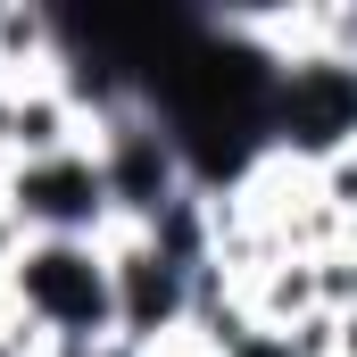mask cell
Segmentation results:
<instances>
[{"label":"cell","instance_id":"obj_4","mask_svg":"<svg viewBox=\"0 0 357 357\" xmlns=\"http://www.w3.org/2000/svg\"><path fill=\"white\" fill-rule=\"evenodd\" d=\"M0 208L17 216V233H25V241H42V233H50V241H100V233L116 225L91 142H84V150H67V158L0 167Z\"/></svg>","mask_w":357,"mask_h":357},{"label":"cell","instance_id":"obj_7","mask_svg":"<svg viewBox=\"0 0 357 357\" xmlns=\"http://www.w3.org/2000/svg\"><path fill=\"white\" fill-rule=\"evenodd\" d=\"M150 357H216V349H199L191 333H175V341H158V349H150Z\"/></svg>","mask_w":357,"mask_h":357},{"label":"cell","instance_id":"obj_3","mask_svg":"<svg viewBox=\"0 0 357 357\" xmlns=\"http://www.w3.org/2000/svg\"><path fill=\"white\" fill-rule=\"evenodd\" d=\"M349 142H357V67H341L333 50L282 59V75H274V158L324 167Z\"/></svg>","mask_w":357,"mask_h":357},{"label":"cell","instance_id":"obj_6","mask_svg":"<svg viewBox=\"0 0 357 357\" xmlns=\"http://www.w3.org/2000/svg\"><path fill=\"white\" fill-rule=\"evenodd\" d=\"M50 357H150V349H133V341H100V349H50Z\"/></svg>","mask_w":357,"mask_h":357},{"label":"cell","instance_id":"obj_1","mask_svg":"<svg viewBox=\"0 0 357 357\" xmlns=\"http://www.w3.org/2000/svg\"><path fill=\"white\" fill-rule=\"evenodd\" d=\"M0 299L50 341V349H100V341H125L116 333V282H108V250L100 241H25L8 258Z\"/></svg>","mask_w":357,"mask_h":357},{"label":"cell","instance_id":"obj_2","mask_svg":"<svg viewBox=\"0 0 357 357\" xmlns=\"http://www.w3.org/2000/svg\"><path fill=\"white\" fill-rule=\"evenodd\" d=\"M91 158H100V183H108L116 225H158L183 191H191L183 150L167 142V125H158L142 100H125V108H108V116L91 125Z\"/></svg>","mask_w":357,"mask_h":357},{"label":"cell","instance_id":"obj_5","mask_svg":"<svg viewBox=\"0 0 357 357\" xmlns=\"http://www.w3.org/2000/svg\"><path fill=\"white\" fill-rule=\"evenodd\" d=\"M225 357H291V341H282V333H266V324H258V333H250L241 349H225Z\"/></svg>","mask_w":357,"mask_h":357},{"label":"cell","instance_id":"obj_8","mask_svg":"<svg viewBox=\"0 0 357 357\" xmlns=\"http://www.w3.org/2000/svg\"><path fill=\"white\" fill-rule=\"evenodd\" d=\"M341 357H357V307L341 316Z\"/></svg>","mask_w":357,"mask_h":357}]
</instances>
